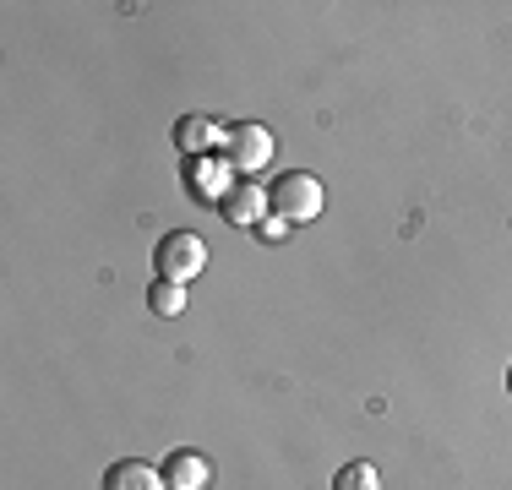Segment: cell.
<instances>
[{
    "instance_id": "5",
    "label": "cell",
    "mask_w": 512,
    "mask_h": 490,
    "mask_svg": "<svg viewBox=\"0 0 512 490\" xmlns=\"http://www.w3.org/2000/svg\"><path fill=\"white\" fill-rule=\"evenodd\" d=\"M235 169H229L224 153H207V158H186V186L197 202H224V191L235 186Z\"/></svg>"
},
{
    "instance_id": "8",
    "label": "cell",
    "mask_w": 512,
    "mask_h": 490,
    "mask_svg": "<svg viewBox=\"0 0 512 490\" xmlns=\"http://www.w3.org/2000/svg\"><path fill=\"white\" fill-rule=\"evenodd\" d=\"M104 490H169V480H164V469H153L142 458H120L104 474Z\"/></svg>"
},
{
    "instance_id": "7",
    "label": "cell",
    "mask_w": 512,
    "mask_h": 490,
    "mask_svg": "<svg viewBox=\"0 0 512 490\" xmlns=\"http://www.w3.org/2000/svg\"><path fill=\"white\" fill-rule=\"evenodd\" d=\"M164 480H169V490H207L213 485V463H207L202 452L180 447L164 458Z\"/></svg>"
},
{
    "instance_id": "9",
    "label": "cell",
    "mask_w": 512,
    "mask_h": 490,
    "mask_svg": "<svg viewBox=\"0 0 512 490\" xmlns=\"http://www.w3.org/2000/svg\"><path fill=\"white\" fill-rule=\"evenodd\" d=\"M148 305H153V316H186V284H164V278H153Z\"/></svg>"
},
{
    "instance_id": "3",
    "label": "cell",
    "mask_w": 512,
    "mask_h": 490,
    "mask_svg": "<svg viewBox=\"0 0 512 490\" xmlns=\"http://www.w3.org/2000/svg\"><path fill=\"white\" fill-rule=\"evenodd\" d=\"M273 153H278V142H273V131H267V126H256V120H240V126H229L224 158H229V169H235V175L251 180Z\"/></svg>"
},
{
    "instance_id": "10",
    "label": "cell",
    "mask_w": 512,
    "mask_h": 490,
    "mask_svg": "<svg viewBox=\"0 0 512 490\" xmlns=\"http://www.w3.org/2000/svg\"><path fill=\"white\" fill-rule=\"evenodd\" d=\"M333 490H382V474H376V463H344L333 474Z\"/></svg>"
},
{
    "instance_id": "12",
    "label": "cell",
    "mask_w": 512,
    "mask_h": 490,
    "mask_svg": "<svg viewBox=\"0 0 512 490\" xmlns=\"http://www.w3.org/2000/svg\"><path fill=\"white\" fill-rule=\"evenodd\" d=\"M507 392H512V365H507Z\"/></svg>"
},
{
    "instance_id": "1",
    "label": "cell",
    "mask_w": 512,
    "mask_h": 490,
    "mask_svg": "<svg viewBox=\"0 0 512 490\" xmlns=\"http://www.w3.org/2000/svg\"><path fill=\"white\" fill-rule=\"evenodd\" d=\"M267 202H273V213L284 218V224H311V218H322L327 191L316 175H306V169H289V175H278L273 186H267Z\"/></svg>"
},
{
    "instance_id": "6",
    "label": "cell",
    "mask_w": 512,
    "mask_h": 490,
    "mask_svg": "<svg viewBox=\"0 0 512 490\" xmlns=\"http://www.w3.org/2000/svg\"><path fill=\"white\" fill-rule=\"evenodd\" d=\"M224 137H229V126H218V120H207V115H180L175 120V142H180L186 158L224 153Z\"/></svg>"
},
{
    "instance_id": "11",
    "label": "cell",
    "mask_w": 512,
    "mask_h": 490,
    "mask_svg": "<svg viewBox=\"0 0 512 490\" xmlns=\"http://www.w3.org/2000/svg\"><path fill=\"white\" fill-rule=\"evenodd\" d=\"M289 229H295V224H284V218H278V213H273V218H267V224H262V235H267V240H284V235H289Z\"/></svg>"
},
{
    "instance_id": "4",
    "label": "cell",
    "mask_w": 512,
    "mask_h": 490,
    "mask_svg": "<svg viewBox=\"0 0 512 490\" xmlns=\"http://www.w3.org/2000/svg\"><path fill=\"white\" fill-rule=\"evenodd\" d=\"M218 213H224L235 229H262L267 218H273V202H267V186H256V180H246V175H240L235 186L224 191V202H218Z\"/></svg>"
},
{
    "instance_id": "2",
    "label": "cell",
    "mask_w": 512,
    "mask_h": 490,
    "mask_svg": "<svg viewBox=\"0 0 512 490\" xmlns=\"http://www.w3.org/2000/svg\"><path fill=\"white\" fill-rule=\"evenodd\" d=\"M153 267H158V278H164V284H191V278H202L207 273V245H202V235H191V229L164 235V240H158V251H153Z\"/></svg>"
}]
</instances>
